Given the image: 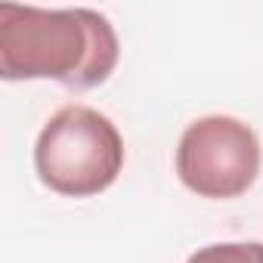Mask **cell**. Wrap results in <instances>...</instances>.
<instances>
[{"label": "cell", "instance_id": "1", "mask_svg": "<svg viewBox=\"0 0 263 263\" xmlns=\"http://www.w3.org/2000/svg\"><path fill=\"white\" fill-rule=\"evenodd\" d=\"M121 56L111 22L93 10L0 7V78L59 81L68 90L102 84Z\"/></svg>", "mask_w": 263, "mask_h": 263}, {"label": "cell", "instance_id": "2", "mask_svg": "<svg viewBox=\"0 0 263 263\" xmlns=\"http://www.w3.org/2000/svg\"><path fill=\"white\" fill-rule=\"evenodd\" d=\"M34 167L44 186L68 198H90L108 189L124 167L118 127L90 105H62L34 143Z\"/></svg>", "mask_w": 263, "mask_h": 263}, {"label": "cell", "instance_id": "3", "mask_svg": "<svg viewBox=\"0 0 263 263\" xmlns=\"http://www.w3.org/2000/svg\"><path fill=\"white\" fill-rule=\"evenodd\" d=\"M177 174L201 198H238L260 174V140L238 118H198L180 137Z\"/></svg>", "mask_w": 263, "mask_h": 263}, {"label": "cell", "instance_id": "4", "mask_svg": "<svg viewBox=\"0 0 263 263\" xmlns=\"http://www.w3.org/2000/svg\"><path fill=\"white\" fill-rule=\"evenodd\" d=\"M186 263H263V241H220L198 248Z\"/></svg>", "mask_w": 263, "mask_h": 263}]
</instances>
